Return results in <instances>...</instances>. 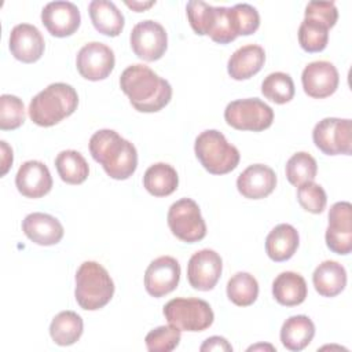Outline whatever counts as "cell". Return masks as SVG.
Here are the masks:
<instances>
[{
  "mask_svg": "<svg viewBox=\"0 0 352 352\" xmlns=\"http://www.w3.org/2000/svg\"><path fill=\"white\" fill-rule=\"evenodd\" d=\"M143 186L154 197H168L177 188L179 176L172 165L157 162L144 172Z\"/></svg>",
  "mask_w": 352,
  "mask_h": 352,
  "instance_id": "cell-27",
  "label": "cell"
},
{
  "mask_svg": "<svg viewBox=\"0 0 352 352\" xmlns=\"http://www.w3.org/2000/svg\"><path fill=\"white\" fill-rule=\"evenodd\" d=\"M116 58L110 47L99 41H91L81 47L76 58L78 73L89 81L104 80L114 69Z\"/></svg>",
  "mask_w": 352,
  "mask_h": 352,
  "instance_id": "cell-11",
  "label": "cell"
},
{
  "mask_svg": "<svg viewBox=\"0 0 352 352\" xmlns=\"http://www.w3.org/2000/svg\"><path fill=\"white\" fill-rule=\"evenodd\" d=\"M232 8L236 25H238V30H239V36H249L253 34L258 26H260V15L258 11L246 3L242 4H235Z\"/></svg>",
  "mask_w": 352,
  "mask_h": 352,
  "instance_id": "cell-39",
  "label": "cell"
},
{
  "mask_svg": "<svg viewBox=\"0 0 352 352\" xmlns=\"http://www.w3.org/2000/svg\"><path fill=\"white\" fill-rule=\"evenodd\" d=\"M258 296V283L249 272H236L227 282V297L238 307L252 305Z\"/></svg>",
  "mask_w": 352,
  "mask_h": 352,
  "instance_id": "cell-31",
  "label": "cell"
},
{
  "mask_svg": "<svg viewBox=\"0 0 352 352\" xmlns=\"http://www.w3.org/2000/svg\"><path fill=\"white\" fill-rule=\"evenodd\" d=\"M120 87L135 110L142 113L160 111L172 98L170 84L140 63L131 65L121 73Z\"/></svg>",
  "mask_w": 352,
  "mask_h": 352,
  "instance_id": "cell-1",
  "label": "cell"
},
{
  "mask_svg": "<svg viewBox=\"0 0 352 352\" xmlns=\"http://www.w3.org/2000/svg\"><path fill=\"white\" fill-rule=\"evenodd\" d=\"M300 243L297 230L286 223L274 227L265 238V250L271 260L286 261L296 253Z\"/></svg>",
  "mask_w": 352,
  "mask_h": 352,
  "instance_id": "cell-22",
  "label": "cell"
},
{
  "mask_svg": "<svg viewBox=\"0 0 352 352\" xmlns=\"http://www.w3.org/2000/svg\"><path fill=\"white\" fill-rule=\"evenodd\" d=\"M25 122L23 102L15 96L4 94L0 96V129L12 131Z\"/></svg>",
  "mask_w": 352,
  "mask_h": 352,
  "instance_id": "cell-35",
  "label": "cell"
},
{
  "mask_svg": "<svg viewBox=\"0 0 352 352\" xmlns=\"http://www.w3.org/2000/svg\"><path fill=\"white\" fill-rule=\"evenodd\" d=\"M257 348H270L274 351V348L271 345H256V346H250L248 351H252V349H257Z\"/></svg>",
  "mask_w": 352,
  "mask_h": 352,
  "instance_id": "cell-44",
  "label": "cell"
},
{
  "mask_svg": "<svg viewBox=\"0 0 352 352\" xmlns=\"http://www.w3.org/2000/svg\"><path fill=\"white\" fill-rule=\"evenodd\" d=\"M312 283L320 296L336 297L346 286V271L340 263L326 260L315 268Z\"/></svg>",
  "mask_w": 352,
  "mask_h": 352,
  "instance_id": "cell-23",
  "label": "cell"
},
{
  "mask_svg": "<svg viewBox=\"0 0 352 352\" xmlns=\"http://www.w3.org/2000/svg\"><path fill=\"white\" fill-rule=\"evenodd\" d=\"M224 120L238 131L261 132L272 125L274 110L258 98L238 99L227 104Z\"/></svg>",
  "mask_w": 352,
  "mask_h": 352,
  "instance_id": "cell-7",
  "label": "cell"
},
{
  "mask_svg": "<svg viewBox=\"0 0 352 352\" xmlns=\"http://www.w3.org/2000/svg\"><path fill=\"white\" fill-rule=\"evenodd\" d=\"M168 226L172 234L187 243L205 238L206 224L198 204L191 198H182L173 202L168 210Z\"/></svg>",
  "mask_w": 352,
  "mask_h": 352,
  "instance_id": "cell-8",
  "label": "cell"
},
{
  "mask_svg": "<svg viewBox=\"0 0 352 352\" xmlns=\"http://www.w3.org/2000/svg\"><path fill=\"white\" fill-rule=\"evenodd\" d=\"M18 191L26 198H41L52 188L51 173L41 161L30 160L23 162L15 176Z\"/></svg>",
  "mask_w": 352,
  "mask_h": 352,
  "instance_id": "cell-18",
  "label": "cell"
},
{
  "mask_svg": "<svg viewBox=\"0 0 352 352\" xmlns=\"http://www.w3.org/2000/svg\"><path fill=\"white\" fill-rule=\"evenodd\" d=\"M285 170L289 183L298 187L304 183L315 180L318 173V164L311 154L298 151L287 160Z\"/></svg>",
  "mask_w": 352,
  "mask_h": 352,
  "instance_id": "cell-32",
  "label": "cell"
},
{
  "mask_svg": "<svg viewBox=\"0 0 352 352\" xmlns=\"http://www.w3.org/2000/svg\"><path fill=\"white\" fill-rule=\"evenodd\" d=\"M180 280V264L170 256H161L153 260L144 272V289L155 297H164L173 292Z\"/></svg>",
  "mask_w": 352,
  "mask_h": 352,
  "instance_id": "cell-14",
  "label": "cell"
},
{
  "mask_svg": "<svg viewBox=\"0 0 352 352\" xmlns=\"http://www.w3.org/2000/svg\"><path fill=\"white\" fill-rule=\"evenodd\" d=\"M315 336V324L305 315H294L285 320L280 329V341L289 351L298 352L307 348Z\"/></svg>",
  "mask_w": 352,
  "mask_h": 352,
  "instance_id": "cell-26",
  "label": "cell"
},
{
  "mask_svg": "<svg viewBox=\"0 0 352 352\" xmlns=\"http://www.w3.org/2000/svg\"><path fill=\"white\" fill-rule=\"evenodd\" d=\"M293 78L283 72H275L268 74L261 82V94L271 102L278 104L287 103L294 96Z\"/></svg>",
  "mask_w": 352,
  "mask_h": 352,
  "instance_id": "cell-33",
  "label": "cell"
},
{
  "mask_svg": "<svg viewBox=\"0 0 352 352\" xmlns=\"http://www.w3.org/2000/svg\"><path fill=\"white\" fill-rule=\"evenodd\" d=\"M114 282L107 270L96 261H84L76 272L74 297L85 311H96L110 302Z\"/></svg>",
  "mask_w": 352,
  "mask_h": 352,
  "instance_id": "cell-4",
  "label": "cell"
},
{
  "mask_svg": "<svg viewBox=\"0 0 352 352\" xmlns=\"http://www.w3.org/2000/svg\"><path fill=\"white\" fill-rule=\"evenodd\" d=\"M212 8H213V6H210L205 1H199V0H191L187 3V6H186L187 18H188L191 29L197 34L206 36L210 15H212Z\"/></svg>",
  "mask_w": 352,
  "mask_h": 352,
  "instance_id": "cell-38",
  "label": "cell"
},
{
  "mask_svg": "<svg viewBox=\"0 0 352 352\" xmlns=\"http://www.w3.org/2000/svg\"><path fill=\"white\" fill-rule=\"evenodd\" d=\"M194 151L201 165L212 175L230 173L238 166L241 158L238 148L216 129L201 132L195 139Z\"/></svg>",
  "mask_w": 352,
  "mask_h": 352,
  "instance_id": "cell-5",
  "label": "cell"
},
{
  "mask_svg": "<svg viewBox=\"0 0 352 352\" xmlns=\"http://www.w3.org/2000/svg\"><path fill=\"white\" fill-rule=\"evenodd\" d=\"M180 338V330L172 324H168L148 331L144 341L150 352H170L179 345Z\"/></svg>",
  "mask_w": 352,
  "mask_h": 352,
  "instance_id": "cell-36",
  "label": "cell"
},
{
  "mask_svg": "<svg viewBox=\"0 0 352 352\" xmlns=\"http://www.w3.org/2000/svg\"><path fill=\"white\" fill-rule=\"evenodd\" d=\"M55 168L60 179L67 184H81L89 173L85 158L76 150L60 151L55 158Z\"/></svg>",
  "mask_w": 352,
  "mask_h": 352,
  "instance_id": "cell-30",
  "label": "cell"
},
{
  "mask_svg": "<svg viewBox=\"0 0 352 352\" xmlns=\"http://www.w3.org/2000/svg\"><path fill=\"white\" fill-rule=\"evenodd\" d=\"M77 104L78 95L72 85L54 82L30 100L29 117L38 126H52L72 116Z\"/></svg>",
  "mask_w": 352,
  "mask_h": 352,
  "instance_id": "cell-3",
  "label": "cell"
},
{
  "mask_svg": "<svg viewBox=\"0 0 352 352\" xmlns=\"http://www.w3.org/2000/svg\"><path fill=\"white\" fill-rule=\"evenodd\" d=\"M297 199L298 204L309 213H322L327 204L326 191L320 184L314 182L304 183L297 188Z\"/></svg>",
  "mask_w": 352,
  "mask_h": 352,
  "instance_id": "cell-37",
  "label": "cell"
},
{
  "mask_svg": "<svg viewBox=\"0 0 352 352\" xmlns=\"http://www.w3.org/2000/svg\"><path fill=\"white\" fill-rule=\"evenodd\" d=\"M312 139L323 154L349 155L352 151V122L349 118H323L315 125Z\"/></svg>",
  "mask_w": 352,
  "mask_h": 352,
  "instance_id": "cell-9",
  "label": "cell"
},
{
  "mask_svg": "<svg viewBox=\"0 0 352 352\" xmlns=\"http://www.w3.org/2000/svg\"><path fill=\"white\" fill-rule=\"evenodd\" d=\"M329 41V29L314 19L304 18L298 28V43L307 52H320Z\"/></svg>",
  "mask_w": 352,
  "mask_h": 352,
  "instance_id": "cell-34",
  "label": "cell"
},
{
  "mask_svg": "<svg viewBox=\"0 0 352 352\" xmlns=\"http://www.w3.org/2000/svg\"><path fill=\"white\" fill-rule=\"evenodd\" d=\"M129 41L135 55L147 62L158 60L168 48V34L164 26L153 19L138 22L131 32Z\"/></svg>",
  "mask_w": 352,
  "mask_h": 352,
  "instance_id": "cell-10",
  "label": "cell"
},
{
  "mask_svg": "<svg viewBox=\"0 0 352 352\" xmlns=\"http://www.w3.org/2000/svg\"><path fill=\"white\" fill-rule=\"evenodd\" d=\"M22 231L34 243L51 246L63 238V226L60 221L47 213L34 212L28 214L22 221Z\"/></svg>",
  "mask_w": 352,
  "mask_h": 352,
  "instance_id": "cell-20",
  "label": "cell"
},
{
  "mask_svg": "<svg viewBox=\"0 0 352 352\" xmlns=\"http://www.w3.org/2000/svg\"><path fill=\"white\" fill-rule=\"evenodd\" d=\"M89 153L111 179L125 180L136 170V147L113 129L96 131L89 139Z\"/></svg>",
  "mask_w": 352,
  "mask_h": 352,
  "instance_id": "cell-2",
  "label": "cell"
},
{
  "mask_svg": "<svg viewBox=\"0 0 352 352\" xmlns=\"http://www.w3.org/2000/svg\"><path fill=\"white\" fill-rule=\"evenodd\" d=\"M304 18L320 22L330 29L338 19V11L333 1H309L305 7Z\"/></svg>",
  "mask_w": 352,
  "mask_h": 352,
  "instance_id": "cell-40",
  "label": "cell"
},
{
  "mask_svg": "<svg viewBox=\"0 0 352 352\" xmlns=\"http://www.w3.org/2000/svg\"><path fill=\"white\" fill-rule=\"evenodd\" d=\"M164 316L180 331H204L212 326L214 314L205 300L177 297L164 305Z\"/></svg>",
  "mask_w": 352,
  "mask_h": 352,
  "instance_id": "cell-6",
  "label": "cell"
},
{
  "mask_svg": "<svg viewBox=\"0 0 352 352\" xmlns=\"http://www.w3.org/2000/svg\"><path fill=\"white\" fill-rule=\"evenodd\" d=\"M44 37L40 30L30 23H19L10 33V51L15 59L23 63L38 60L44 52Z\"/></svg>",
  "mask_w": 352,
  "mask_h": 352,
  "instance_id": "cell-17",
  "label": "cell"
},
{
  "mask_svg": "<svg viewBox=\"0 0 352 352\" xmlns=\"http://www.w3.org/2000/svg\"><path fill=\"white\" fill-rule=\"evenodd\" d=\"M304 92L315 99H323L333 95L340 82L336 66L327 60H315L308 63L301 74Z\"/></svg>",
  "mask_w": 352,
  "mask_h": 352,
  "instance_id": "cell-15",
  "label": "cell"
},
{
  "mask_svg": "<svg viewBox=\"0 0 352 352\" xmlns=\"http://www.w3.org/2000/svg\"><path fill=\"white\" fill-rule=\"evenodd\" d=\"M89 16L95 29L110 37L118 36L124 29V15L113 1L92 0L88 6Z\"/></svg>",
  "mask_w": 352,
  "mask_h": 352,
  "instance_id": "cell-25",
  "label": "cell"
},
{
  "mask_svg": "<svg viewBox=\"0 0 352 352\" xmlns=\"http://www.w3.org/2000/svg\"><path fill=\"white\" fill-rule=\"evenodd\" d=\"M307 293L305 279L293 271L280 272L272 282V296L285 307L300 305L307 298Z\"/></svg>",
  "mask_w": 352,
  "mask_h": 352,
  "instance_id": "cell-24",
  "label": "cell"
},
{
  "mask_svg": "<svg viewBox=\"0 0 352 352\" xmlns=\"http://www.w3.org/2000/svg\"><path fill=\"white\" fill-rule=\"evenodd\" d=\"M41 22L52 36L67 37L80 28L81 15L72 1H51L41 11Z\"/></svg>",
  "mask_w": 352,
  "mask_h": 352,
  "instance_id": "cell-16",
  "label": "cell"
},
{
  "mask_svg": "<svg viewBox=\"0 0 352 352\" xmlns=\"http://www.w3.org/2000/svg\"><path fill=\"white\" fill-rule=\"evenodd\" d=\"M265 62L264 48L257 44H248L238 48L228 59L227 70L234 80H248L257 74Z\"/></svg>",
  "mask_w": 352,
  "mask_h": 352,
  "instance_id": "cell-21",
  "label": "cell"
},
{
  "mask_svg": "<svg viewBox=\"0 0 352 352\" xmlns=\"http://www.w3.org/2000/svg\"><path fill=\"white\" fill-rule=\"evenodd\" d=\"M214 43L228 44L239 36L238 25L232 12V8L228 7H213L209 21L208 33Z\"/></svg>",
  "mask_w": 352,
  "mask_h": 352,
  "instance_id": "cell-29",
  "label": "cell"
},
{
  "mask_svg": "<svg viewBox=\"0 0 352 352\" xmlns=\"http://www.w3.org/2000/svg\"><path fill=\"white\" fill-rule=\"evenodd\" d=\"M223 271V260L212 249H202L194 253L187 265L188 283L201 292L212 290L219 282Z\"/></svg>",
  "mask_w": 352,
  "mask_h": 352,
  "instance_id": "cell-13",
  "label": "cell"
},
{
  "mask_svg": "<svg viewBox=\"0 0 352 352\" xmlns=\"http://www.w3.org/2000/svg\"><path fill=\"white\" fill-rule=\"evenodd\" d=\"M276 186L275 172L264 164L249 165L236 179L238 191L249 199L268 197Z\"/></svg>",
  "mask_w": 352,
  "mask_h": 352,
  "instance_id": "cell-19",
  "label": "cell"
},
{
  "mask_svg": "<svg viewBox=\"0 0 352 352\" xmlns=\"http://www.w3.org/2000/svg\"><path fill=\"white\" fill-rule=\"evenodd\" d=\"M0 146H1V176H4L8 172L10 166L12 165L14 157H12V148L7 144V142L1 140Z\"/></svg>",
  "mask_w": 352,
  "mask_h": 352,
  "instance_id": "cell-42",
  "label": "cell"
},
{
  "mask_svg": "<svg viewBox=\"0 0 352 352\" xmlns=\"http://www.w3.org/2000/svg\"><path fill=\"white\" fill-rule=\"evenodd\" d=\"M199 349L202 352H205V351H227V352H231L232 346L224 337L213 336V337L206 338Z\"/></svg>",
  "mask_w": 352,
  "mask_h": 352,
  "instance_id": "cell-41",
  "label": "cell"
},
{
  "mask_svg": "<svg viewBox=\"0 0 352 352\" xmlns=\"http://www.w3.org/2000/svg\"><path fill=\"white\" fill-rule=\"evenodd\" d=\"M82 329V319L77 312L62 311L52 319L50 324V336L55 344L67 346L80 340Z\"/></svg>",
  "mask_w": 352,
  "mask_h": 352,
  "instance_id": "cell-28",
  "label": "cell"
},
{
  "mask_svg": "<svg viewBox=\"0 0 352 352\" xmlns=\"http://www.w3.org/2000/svg\"><path fill=\"white\" fill-rule=\"evenodd\" d=\"M326 245L337 254H349L352 250V205L346 201L336 202L329 210Z\"/></svg>",
  "mask_w": 352,
  "mask_h": 352,
  "instance_id": "cell-12",
  "label": "cell"
},
{
  "mask_svg": "<svg viewBox=\"0 0 352 352\" xmlns=\"http://www.w3.org/2000/svg\"><path fill=\"white\" fill-rule=\"evenodd\" d=\"M125 4L136 12H142V11L150 8L151 6H154L155 1H153V0L151 1H125Z\"/></svg>",
  "mask_w": 352,
  "mask_h": 352,
  "instance_id": "cell-43",
  "label": "cell"
}]
</instances>
